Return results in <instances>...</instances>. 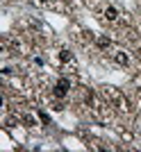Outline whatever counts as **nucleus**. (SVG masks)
Listing matches in <instances>:
<instances>
[{
    "label": "nucleus",
    "instance_id": "3",
    "mask_svg": "<svg viewBox=\"0 0 141 152\" xmlns=\"http://www.w3.org/2000/svg\"><path fill=\"white\" fill-rule=\"evenodd\" d=\"M70 59H73V52H70L68 48H64V50L59 52V61H64V64H68Z\"/></svg>",
    "mask_w": 141,
    "mask_h": 152
},
{
    "label": "nucleus",
    "instance_id": "5",
    "mask_svg": "<svg viewBox=\"0 0 141 152\" xmlns=\"http://www.w3.org/2000/svg\"><path fill=\"white\" fill-rule=\"evenodd\" d=\"M109 43H112L109 37H98L96 39V45H98V48H109Z\"/></svg>",
    "mask_w": 141,
    "mask_h": 152
},
{
    "label": "nucleus",
    "instance_id": "2",
    "mask_svg": "<svg viewBox=\"0 0 141 152\" xmlns=\"http://www.w3.org/2000/svg\"><path fill=\"white\" fill-rule=\"evenodd\" d=\"M105 18L107 20H116L118 18V9H116V7H107V9H105Z\"/></svg>",
    "mask_w": 141,
    "mask_h": 152
},
{
    "label": "nucleus",
    "instance_id": "7",
    "mask_svg": "<svg viewBox=\"0 0 141 152\" xmlns=\"http://www.w3.org/2000/svg\"><path fill=\"white\" fill-rule=\"evenodd\" d=\"M23 121H25V125H27V127H32V125H34V118H32V116H25Z\"/></svg>",
    "mask_w": 141,
    "mask_h": 152
},
{
    "label": "nucleus",
    "instance_id": "1",
    "mask_svg": "<svg viewBox=\"0 0 141 152\" xmlns=\"http://www.w3.org/2000/svg\"><path fill=\"white\" fill-rule=\"evenodd\" d=\"M68 89H70V80H68V77H59V82L55 84L52 93H55V98H66Z\"/></svg>",
    "mask_w": 141,
    "mask_h": 152
},
{
    "label": "nucleus",
    "instance_id": "4",
    "mask_svg": "<svg viewBox=\"0 0 141 152\" xmlns=\"http://www.w3.org/2000/svg\"><path fill=\"white\" fill-rule=\"evenodd\" d=\"M114 61L121 64V66H125V64H128V55H125V52H116V55H114Z\"/></svg>",
    "mask_w": 141,
    "mask_h": 152
},
{
    "label": "nucleus",
    "instance_id": "8",
    "mask_svg": "<svg viewBox=\"0 0 141 152\" xmlns=\"http://www.w3.org/2000/svg\"><path fill=\"white\" fill-rule=\"evenodd\" d=\"M139 114H141V109H139Z\"/></svg>",
    "mask_w": 141,
    "mask_h": 152
},
{
    "label": "nucleus",
    "instance_id": "6",
    "mask_svg": "<svg viewBox=\"0 0 141 152\" xmlns=\"http://www.w3.org/2000/svg\"><path fill=\"white\" fill-rule=\"evenodd\" d=\"M39 118H41V123H43V125H50V116H48V114L39 111Z\"/></svg>",
    "mask_w": 141,
    "mask_h": 152
}]
</instances>
